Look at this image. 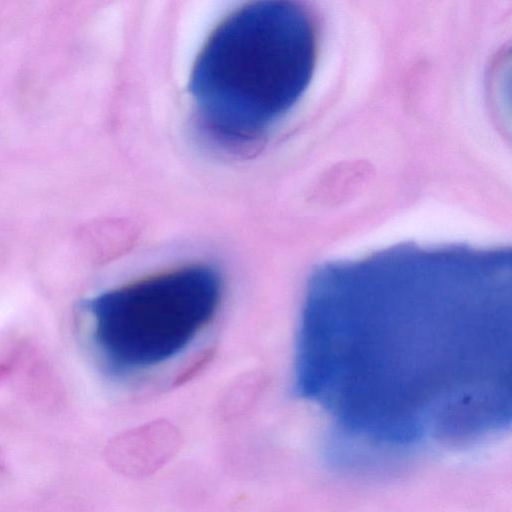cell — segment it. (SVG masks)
Returning <instances> with one entry per match:
<instances>
[{"mask_svg":"<svg viewBox=\"0 0 512 512\" xmlns=\"http://www.w3.org/2000/svg\"><path fill=\"white\" fill-rule=\"evenodd\" d=\"M512 252L402 243L311 272L293 391L372 443L510 426Z\"/></svg>","mask_w":512,"mask_h":512,"instance_id":"cell-1","label":"cell"},{"mask_svg":"<svg viewBox=\"0 0 512 512\" xmlns=\"http://www.w3.org/2000/svg\"><path fill=\"white\" fill-rule=\"evenodd\" d=\"M315 62V29L302 6L273 0L238 9L211 34L191 73L200 125L223 145H254L298 102Z\"/></svg>","mask_w":512,"mask_h":512,"instance_id":"cell-2","label":"cell"},{"mask_svg":"<svg viewBox=\"0 0 512 512\" xmlns=\"http://www.w3.org/2000/svg\"><path fill=\"white\" fill-rule=\"evenodd\" d=\"M221 287L214 268L193 264L86 301L92 340L107 370L127 375L177 355L213 317Z\"/></svg>","mask_w":512,"mask_h":512,"instance_id":"cell-3","label":"cell"},{"mask_svg":"<svg viewBox=\"0 0 512 512\" xmlns=\"http://www.w3.org/2000/svg\"><path fill=\"white\" fill-rule=\"evenodd\" d=\"M211 356V352H205L203 355H201L199 359L195 363H193V365L189 369L183 372L182 375H180L176 379V384H180L183 381L188 380L195 372L199 371L202 368V366L209 361Z\"/></svg>","mask_w":512,"mask_h":512,"instance_id":"cell-4","label":"cell"},{"mask_svg":"<svg viewBox=\"0 0 512 512\" xmlns=\"http://www.w3.org/2000/svg\"><path fill=\"white\" fill-rule=\"evenodd\" d=\"M5 471H6V463H5L3 451L0 447V474L4 473Z\"/></svg>","mask_w":512,"mask_h":512,"instance_id":"cell-5","label":"cell"}]
</instances>
